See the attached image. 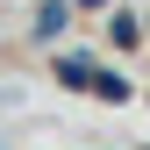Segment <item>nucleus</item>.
Segmentation results:
<instances>
[{
    "mask_svg": "<svg viewBox=\"0 0 150 150\" xmlns=\"http://www.w3.org/2000/svg\"><path fill=\"white\" fill-rule=\"evenodd\" d=\"M93 93H100V100H115V107H122V100H136V86H129L122 71H100V79H93Z\"/></svg>",
    "mask_w": 150,
    "mask_h": 150,
    "instance_id": "obj_4",
    "label": "nucleus"
},
{
    "mask_svg": "<svg viewBox=\"0 0 150 150\" xmlns=\"http://www.w3.org/2000/svg\"><path fill=\"white\" fill-rule=\"evenodd\" d=\"M71 7H93V14H100V7H107V0H71Z\"/></svg>",
    "mask_w": 150,
    "mask_h": 150,
    "instance_id": "obj_5",
    "label": "nucleus"
},
{
    "mask_svg": "<svg viewBox=\"0 0 150 150\" xmlns=\"http://www.w3.org/2000/svg\"><path fill=\"white\" fill-rule=\"evenodd\" d=\"M93 79H100V64H93L86 50H57V86H86L93 93Z\"/></svg>",
    "mask_w": 150,
    "mask_h": 150,
    "instance_id": "obj_2",
    "label": "nucleus"
},
{
    "mask_svg": "<svg viewBox=\"0 0 150 150\" xmlns=\"http://www.w3.org/2000/svg\"><path fill=\"white\" fill-rule=\"evenodd\" d=\"M64 29H71V0H43V7H36V29H29V36H36V43H57Z\"/></svg>",
    "mask_w": 150,
    "mask_h": 150,
    "instance_id": "obj_1",
    "label": "nucleus"
},
{
    "mask_svg": "<svg viewBox=\"0 0 150 150\" xmlns=\"http://www.w3.org/2000/svg\"><path fill=\"white\" fill-rule=\"evenodd\" d=\"M143 22H150V14H129V7H115V14H107V36H115V50H136L143 36H150Z\"/></svg>",
    "mask_w": 150,
    "mask_h": 150,
    "instance_id": "obj_3",
    "label": "nucleus"
}]
</instances>
